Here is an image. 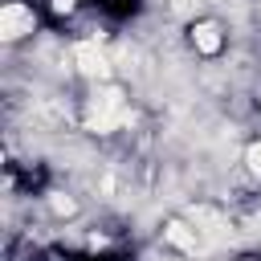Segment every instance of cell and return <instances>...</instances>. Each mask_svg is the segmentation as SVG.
<instances>
[{
    "mask_svg": "<svg viewBox=\"0 0 261 261\" xmlns=\"http://www.w3.org/2000/svg\"><path fill=\"white\" fill-rule=\"evenodd\" d=\"M245 159H249V167H253V171H261V143H257V147H249V155H245Z\"/></svg>",
    "mask_w": 261,
    "mask_h": 261,
    "instance_id": "obj_5",
    "label": "cell"
},
{
    "mask_svg": "<svg viewBox=\"0 0 261 261\" xmlns=\"http://www.w3.org/2000/svg\"><path fill=\"white\" fill-rule=\"evenodd\" d=\"M192 41H196L204 53H216V49H220V29H216V24H196V29H192Z\"/></svg>",
    "mask_w": 261,
    "mask_h": 261,
    "instance_id": "obj_3",
    "label": "cell"
},
{
    "mask_svg": "<svg viewBox=\"0 0 261 261\" xmlns=\"http://www.w3.org/2000/svg\"><path fill=\"white\" fill-rule=\"evenodd\" d=\"M167 241L179 245V249H188V253H196V232H188V224H171L167 228Z\"/></svg>",
    "mask_w": 261,
    "mask_h": 261,
    "instance_id": "obj_4",
    "label": "cell"
},
{
    "mask_svg": "<svg viewBox=\"0 0 261 261\" xmlns=\"http://www.w3.org/2000/svg\"><path fill=\"white\" fill-rule=\"evenodd\" d=\"M53 208H57V212H73V200H65V196H53Z\"/></svg>",
    "mask_w": 261,
    "mask_h": 261,
    "instance_id": "obj_6",
    "label": "cell"
},
{
    "mask_svg": "<svg viewBox=\"0 0 261 261\" xmlns=\"http://www.w3.org/2000/svg\"><path fill=\"white\" fill-rule=\"evenodd\" d=\"M24 33H33V8L20 4V0L4 4V8H0V37H4V41H16V37H24Z\"/></svg>",
    "mask_w": 261,
    "mask_h": 261,
    "instance_id": "obj_1",
    "label": "cell"
},
{
    "mask_svg": "<svg viewBox=\"0 0 261 261\" xmlns=\"http://www.w3.org/2000/svg\"><path fill=\"white\" fill-rule=\"evenodd\" d=\"M73 61H77V69L86 73V77H106V53L94 45V41H82L77 49H73Z\"/></svg>",
    "mask_w": 261,
    "mask_h": 261,
    "instance_id": "obj_2",
    "label": "cell"
}]
</instances>
